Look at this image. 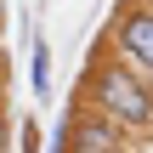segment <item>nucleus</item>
<instances>
[{"mask_svg":"<svg viewBox=\"0 0 153 153\" xmlns=\"http://www.w3.org/2000/svg\"><path fill=\"white\" fill-rule=\"evenodd\" d=\"M74 102L108 114L125 136H153V85L131 68V62H119L108 45L91 57V68H85V79H79V97H74Z\"/></svg>","mask_w":153,"mask_h":153,"instance_id":"obj_1","label":"nucleus"},{"mask_svg":"<svg viewBox=\"0 0 153 153\" xmlns=\"http://www.w3.org/2000/svg\"><path fill=\"white\" fill-rule=\"evenodd\" d=\"M108 51L153 85V0H119L108 17Z\"/></svg>","mask_w":153,"mask_h":153,"instance_id":"obj_2","label":"nucleus"},{"mask_svg":"<svg viewBox=\"0 0 153 153\" xmlns=\"http://www.w3.org/2000/svg\"><path fill=\"white\" fill-rule=\"evenodd\" d=\"M68 153H131L136 136H125L108 114H97V108H85V102H74V114H68V125H62V136H57Z\"/></svg>","mask_w":153,"mask_h":153,"instance_id":"obj_3","label":"nucleus"},{"mask_svg":"<svg viewBox=\"0 0 153 153\" xmlns=\"http://www.w3.org/2000/svg\"><path fill=\"white\" fill-rule=\"evenodd\" d=\"M28 79H34V91H40V97L51 91V51H45V40H34V62H28Z\"/></svg>","mask_w":153,"mask_h":153,"instance_id":"obj_4","label":"nucleus"},{"mask_svg":"<svg viewBox=\"0 0 153 153\" xmlns=\"http://www.w3.org/2000/svg\"><path fill=\"white\" fill-rule=\"evenodd\" d=\"M17 136H23V153H40V125H34V119H23Z\"/></svg>","mask_w":153,"mask_h":153,"instance_id":"obj_5","label":"nucleus"},{"mask_svg":"<svg viewBox=\"0 0 153 153\" xmlns=\"http://www.w3.org/2000/svg\"><path fill=\"white\" fill-rule=\"evenodd\" d=\"M6 85H11V57L0 51V114H6Z\"/></svg>","mask_w":153,"mask_h":153,"instance_id":"obj_6","label":"nucleus"},{"mask_svg":"<svg viewBox=\"0 0 153 153\" xmlns=\"http://www.w3.org/2000/svg\"><path fill=\"white\" fill-rule=\"evenodd\" d=\"M0 153H11V125H6V114H0Z\"/></svg>","mask_w":153,"mask_h":153,"instance_id":"obj_7","label":"nucleus"},{"mask_svg":"<svg viewBox=\"0 0 153 153\" xmlns=\"http://www.w3.org/2000/svg\"><path fill=\"white\" fill-rule=\"evenodd\" d=\"M0 17H6V0H0Z\"/></svg>","mask_w":153,"mask_h":153,"instance_id":"obj_8","label":"nucleus"}]
</instances>
